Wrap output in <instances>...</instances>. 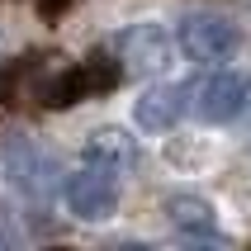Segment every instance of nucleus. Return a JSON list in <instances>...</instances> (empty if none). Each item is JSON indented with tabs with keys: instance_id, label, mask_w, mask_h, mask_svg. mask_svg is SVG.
<instances>
[{
	"instance_id": "f257e3e1",
	"label": "nucleus",
	"mask_w": 251,
	"mask_h": 251,
	"mask_svg": "<svg viewBox=\"0 0 251 251\" xmlns=\"http://www.w3.org/2000/svg\"><path fill=\"white\" fill-rule=\"evenodd\" d=\"M176 38H180V52L190 62H204V67H218V62H232L242 48V33L232 19L223 14H185L180 28H176Z\"/></svg>"
},
{
	"instance_id": "f03ea898",
	"label": "nucleus",
	"mask_w": 251,
	"mask_h": 251,
	"mask_svg": "<svg viewBox=\"0 0 251 251\" xmlns=\"http://www.w3.org/2000/svg\"><path fill=\"white\" fill-rule=\"evenodd\" d=\"M62 199H67V209L76 213L81 223H104V218H114V209H119V171L85 161V166L62 185Z\"/></svg>"
},
{
	"instance_id": "7ed1b4c3",
	"label": "nucleus",
	"mask_w": 251,
	"mask_h": 251,
	"mask_svg": "<svg viewBox=\"0 0 251 251\" xmlns=\"http://www.w3.org/2000/svg\"><path fill=\"white\" fill-rule=\"evenodd\" d=\"M0 171L10 176V185L28 199H48L57 190V161L52 152H43L38 142L28 138H10L0 147Z\"/></svg>"
},
{
	"instance_id": "20e7f679",
	"label": "nucleus",
	"mask_w": 251,
	"mask_h": 251,
	"mask_svg": "<svg viewBox=\"0 0 251 251\" xmlns=\"http://www.w3.org/2000/svg\"><path fill=\"white\" fill-rule=\"evenodd\" d=\"M190 95H195L190 100L195 119H204V124H232V119H242L247 104H251V81L237 76V71H213V76H204Z\"/></svg>"
},
{
	"instance_id": "39448f33",
	"label": "nucleus",
	"mask_w": 251,
	"mask_h": 251,
	"mask_svg": "<svg viewBox=\"0 0 251 251\" xmlns=\"http://www.w3.org/2000/svg\"><path fill=\"white\" fill-rule=\"evenodd\" d=\"M176 43L161 24H133L128 33H119V62L138 76H161L176 57Z\"/></svg>"
},
{
	"instance_id": "423d86ee",
	"label": "nucleus",
	"mask_w": 251,
	"mask_h": 251,
	"mask_svg": "<svg viewBox=\"0 0 251 251\" xmlns=\"http://www.w3.org/2000/svg\"><path fill=\"white\" fill-rule=\"evenodd\" d=\"M138 138H128L124 128H95L90 138H85V147H81V161H90V166H109V171H133L138 166Z\"/></svg>"
},
{
	"instance_id": "0eeeda50",
	"label": "nucleus",
	"mask_w": 251,
	"mask_h": 251,
	"mask_svg": "<svg viewBox=\"0 0 251 251\" xmlns=\"http://www.w3.org/2000/svg\"><path fill=\"white\" fill-rule=\"evenodd\" d=\"M180 109H185V90L180 85H152V90H142V95L133 100V119H138V128H147V133L176 128Z\"/></svg>"
},
{
	"instance_id": "6e6552de",
	"label": "nucleus",
	"mask_w": 251,
	"mask_h": 251,
	"mask_svg": "<svg viewBox=\"0 0 251 251\" xmlns=\"http://www.w3.org/2000/svg\"><path fill=\"white\" fill-rule=\"evenodd\" d=\"M166 218L185 237H199V242L218 237V209H213L209 199H199V195H171L166 199Z\"/></svg>"
}]
</instances>
